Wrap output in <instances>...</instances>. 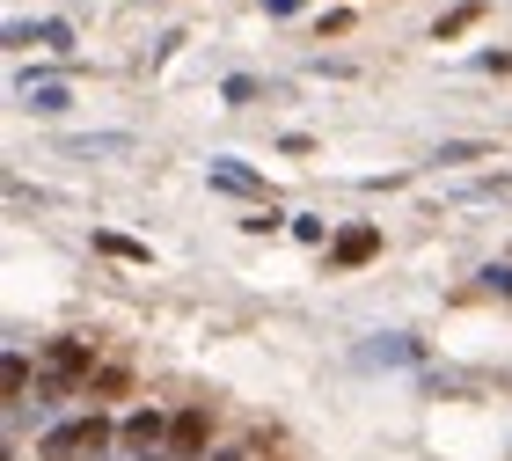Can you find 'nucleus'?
I'll list each match as a JSON object with an SVG mask.
<instances>
[{"label":"nucleus","instance_id":"obj_1","mask_svg":"<svg viewBox=\"0 0 512 461\" xmlns=\"http://www.w3.org/2000/svg\"><path fill=\"white\" fill-rule=\"evenodd\" d=\"M66 154H132V132H81V140H66Z\"/></svg>","mask_w":512,"mask_h":461},{"label":"nucleus","instance_id":"obj_2","mask_svg":"<svg viewBox=\"0 0 512 461\" xmlns=\"http://www.w3.org/2000/svg\"><path fill=\"white\" fill-rule=\"evenodd\" d=\"M359 359H366V366H403V359H417V344H410V337H374Z\"/></svg>","mask_w":512,"mask_h":461},{"label":"nucleus","instance_id":"obj_3","mask_svg":"<svg viewBox=\"0 0 512 461\" xmlns=\"http://www.w3.org/2000/svg\"><path fill=\"white\" fill-rule=\"evenodd\" d=\"M213 183H220V191H242V198H264V183H256L242 161H213Z\"/></svg>","mask_w":512,"mask_h":461},{"label":"nucleus","instance_id":"obj_4","mask_svg":"<svg viewBox=\"0 0 512 461\" xmlns=\"http://www.w3.org/2000/svg\"><path fill=\"white\" fill-rule=\"evenodd\" d=\"M22 103H30L37 118H52V110H66V88H52V81H22Z\"/></svg>","mask_w":512,"mask_h":461},{"label":"nucleus","instance_id":"obj_5","mask_svg":"<svg viewBox=\"0 0 512 461\" xmlns=\"http://www.w3.org/2000/svg\"><path fill=\"white\" fill-rule=\"evenodd\" d=\"M374 249H381V235H374V227H352V235H337V257H344V264H366Z\"/></svg>","mask_w":512,"mask_h":461},{"label":"nucleus","instance_id":"obj_6","mask_svg":"<svg viewBox=\"0 0 512 461\" xmlns=\"http://www.w3.org/2000/svg\"><path fill=\"white\" fill-rule=\"evenodd\" d=\"M439 161H491V147H483V140H447Z\"/></svg>","mask_w":512,"mask_h":461},{"label":"nucleus","instance_id":"obj_7","mask_svg":"<svg viewBox=\"0 0 512 461\" xmlns=\"http://www.w3.org/2000/svg\"><path fill=\"white\" fill-rule=\"evenodd\" d=\"M476 22H483V8H476V0H469V8H454L447 22H439V37H461V30H476Z\"/></svg>","mask_w":512,"mask_h":461},{"label":"nucleus","instance_id":"obj_8","mask_svg":"<svg viewBox=\"0 0 512 461\" xmlns=\"http://www.w3.org/2000/svg\"><path fill=\"white\" fill-rule=\"evenodd\" d=\"M169 432H176V447H198V440H205V418H198V410H183Z\"/></svg>","mask_w":512,"mask_h":461},{"label":"nucleus","instance_id":"obj_9","mask_svg":"<svg viewBox=\"0 0 512 461\" xmlns=\"http://www.w3.org/2000/svg\"><path fill=\"white\" fill-rule=\"evenodd\" d=\"M125 440H132V447H154V440H161V418H154V410H147V418H132Z\"/></svg>","mask_w":512,"mask_h":461},{"label":"nucleus","instance_id":"obj_10","mask_svg":"<svg viewBox=\"0 0 512 461\" xmlns=\"http://www.w3.org/2000/svg\"><path fill=\"white\" fill-rule=\"evenodd\" d=\"M278 220H286V213H271V205H256V213H249L242 227H249V235H271V227H278Z\"/></svg>","mask_w":512,"mask_h":461},{"label":"nucleus","instance_id":"obj_11","mask_svg":"<svg viewBox=\"0 0 512 461\" xmlns=\"http://www.w3.org/2000/svg\"><path fill=\"white\" fill-rule=\"evenodd\" d=\"M264 8H271V15H293V8H300V0H264Z\"/></svg>","mask_w":512,"mask_h":461},{"label":"nucleus","instance_id":"obj_12","mask_svg":"<svg viewBox=\"0 0 512 461\" xmlns=\"http://www.w3.org/2000/svg\"><path fill=\"white\" fill-rule=\"evenodd\" d=\"M213 461H249V454H213Z\"/></svg>","mask_w":512,"mask_h":461}]
</instances>
